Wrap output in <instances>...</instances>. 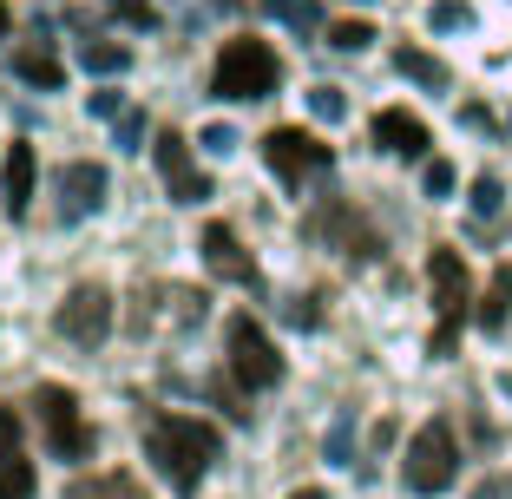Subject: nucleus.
<instances>
[{
	"label": "nucleus",
	"instance_id": "nucleus-1",
	"mask_svg": "<svg viewBox=\"0 0 512 499\" xmlns=\"http://www.w3.org/2000/svg\"><path fill=\"white\" fill-rule=\"evenodd\" d=\"M217 454H224V434H217L211 421H191V414H158V421L145 427V460L158 467V480H165L171 493H197V486H204V473L217 467Z\"/></svg>",
	"mask_w": 512,
	"mask_h": 499
},
{
	"label": "nucleus",
	"instance_id": "nucleus-2",
	"mask_svg": "<svg viewBox=\"0 0 512 499\" xmlns=\"http://www.w3.org/2000/svg\"><path fill=\"white\" fill-rule=\"evenodd\" d=\"M283 86V60H276L263 40H250V33H237V40H224V53H217L211 66V92L217 99H270V92Z\"/></svg>",
	"mask_w": 512,
	"mask_h": 499
},
{
	"label": "nucleus",
	"instance_id": "nucleus-3",
	"mask_svg": "<svg viewBox=\"0 0 512 499\" xmlns=\"http://www.w3.org/2000/svg\"><path fill=\"white\" fill-rule=\"evenodd\" d=\"M427 283H434V316H440L427 355H434V362H447L453 342H460V322H467V303H473V289H467V257L440 243L434 257H427Z\"/></svg>",
	"mask_w": 512,
	"mask_h": 499
},
{
	"label": "nucleus",
	"instance_id": "nucleus-4",
	"mask_svg": "<svg viewBox=\"0 0 512 499\" xmlns=\"http://www.w3.org/2000/svg\"><path fill=\"white\" fill-rule=\"evenodd\" d=\"M401 480H407V493H421V499L447 493V486L460 480V440H453V427H447V421H427L421 434L407 440Z\"/></svg>",
	"mask_w": 512,
	"mask_h": 499
},
{
	"label": "nucleus",
	"instance_id": "nucleus-5",
	"mask_svg": "<svg viewBox=\"0 0 512 499\" xmlns=\"http://www.w3.org/2000/svg\"><path fill=\"white\" fill-rule=\"evenodd\" d=\"M33 414H40L46 447H53L60 460H86L92 454V427H86V414H79V394L73 388L40 381V388H33Z\"/></svg>",
	"mask_w": 512,
	"mask_h": 499
},
{
	"label": "nucleus",
	"instance_id": "nucleus-6",
	"mask_svg": "<svg viewBox=\"0 0 512 499\" xmlns=\"http://www.w3.org/2000/svg\"><path fill=\"white\" fill-rule=\"evenodd\" d=\"M230 375H237V388H250V394L283 381V355H276V342L263 335L256 316H230Z\"/></svg>",
	"mask_w": 512,
	"mask_h": 499
},
{
	"label": "nucleus",
	"instance_id": "nucleus-7",
	"mask_svg": "<svg viewBox=\"0 0 512 499\" xmlns=\"http://www.w3.org/2000/svg\"><path fill=\"white\" fill-rule=\"evenodd\" d=\"M263 158H270V171L283 184H302V178H316V171L335 165V145H322V138L302 132V125H276V132L263 138Z\"/></svg>",
	"mask_w": 512,
	"mask_h": 499
},
{
	"label": "nucleus",
	"instance_id": "nucleus-8",
	"mask_svg": "<svg viewBox=\"0 0 512 499\" xmlns=\"http://www.w3.org/2000/svg\"><path fill=\"white\" fill-rule=\"evenodd\" d=\"M53 322H60V335L73 348H99V342H106V329H112V289L106 283H79L73 296L60 303V316H53Z\"/></svg>",
	"mask_w": 512,
	"mask_h": 499
},
{
	"label": "nucleus",
	"instance_id": "nucleus-9",
	"mask_svg": "<svg viewBox=\"0 0 512 499\" xmlns=\"http://www.w3.org/2000/svg\"><path fill=\"white\" fill-rule=\"evenodd\" d=\"M151 158H158V178H165L171 204H204V197H211V178L191 165V138L158 132V138H151Z\"/></svg>",
	"mask_w": 512,
	"mask_h": 499
},
{
	"label": "nucleus",
	"instance_id": "nucleus-10",
	"mask_svg": "<svg viewBox=\"0 0 512 499\" xmlns=\"http://www.w3.org/2000/svg\"><path fill=\"white\" fill-rule=\"evenodd\" d=\"M197 250H204V270H211L217 283H243V289H256V257L243 250V237H237L230 224H204Z\"/></svg>",
	"mask_w": 512,
	"mask_h": 499
},
{
	"label": "nucleus",
	"instance_id": "nucleus-11",
	"mask_svg": "<svg viewBox=\"0 0 512 499\" xmlns=\"http://www.w3.org/2000/svg\"><path fill=\"white\" fill-rule=\"evenodd\" d=\"M33 486H40V473L20 447V414L0 408V499H33Z\"/></svg>",
	"mask_w": 512,
	"mask_h": 499
},
{
	"label": "nucleus",
	"instance_id": "nucleus-12",
	"mask_svg": "<svg viewBox=\"0 0 512 499\" xmlns=\"http://www.w3.org/2000/svg\"><path fill=\"white\" fill-rule=\"evenodd\" d=\"M99 204H106V165H66L60 171V217L79 224V217H92Z\"/></svg>",
	"mask_w": 512,
	"mask_h": 499
},
{
	"label": "nucleus",
	"instance_id": "nucleus-13",
	"mask_svg": "<svg viewBox=\"0 0 512 499\" xmlns=\"http://www.w3.org/2000/svg\"><path fill=\"white\" fill-rule=\"evenodd\" d=\"M375 145L381 152H394V158H427V125L414 119V112H401V106H388V112H375Z\"/></svg>",
	"mask_w": 512,
	"mask_h": 499
},
{
	"label": "nucleus",
	"instance_id": "nucleus-14",
	"mask_svg": "<svg viewBox=\"0 0 512 499\" xmlns=\"http://www.w3.org/2000/svg\"><path fill=\"white\" fill-rule=\"evenodd\" d=\"M316 230H322V237H342V250H348L355 263H375V257H381V237H375V230H368L355 211H348V204H329V211L316 217Z\"/></svg>",
	"mask_w": 512,
	"mask_h": 499
},
{
	"label": "nucleus",
	"instance_id": "nucleus-15",
	"mask_svg": "<svg viewBox=\"0 0 512 499\" xmlns=\"http://www.w3.org/2000/svg\"><path fill=\"white\" fill-rule=\"evenodd\" d=\"M33 178H40V158H33V145H14V152H7V165H0V204H7L14 217L33 204Z\"/></svg>",
	"mask_w": 512,
	"mask_h": 499
},
{
	"label": "nucleus",
	"instance_id": "nucleus-16",
	"mask_svg": "<svg viewBox=\"0 0 512 499\" xmlns=\"http://www.w3.org/2000/svg\"><path fill=\"white\" fill-rule=\"evenodd\" d=\"M14 79L53 92V86H66V66L53 60V46H46V40H27V46H14Z\"/></svg>",
	"mask_w": 512,
	"mask_h": 499
},
{
	"label": "nucleus",
	"instance_id": "nucleus-17",
	"mask_svg": "<svg viewBox=\"0 0 512 499\" xmlns=\"http://www.w3.org/2000/svg\"><path fill=\"white\" fill-rule=\"evenodd\" d=\"M506 316H512V263H499L493 283H486V303H480V329L499 335V329H506Z\"/></svg>",
	"mask_w": 512,
	"mask_h": 499
},
{
	"label": "nucleus",
	"instance_id": "nucleus-18",
	"mask_svg": "<svg viewBox=\"0 0 512 499\" xmlns=\"http://www.w3.org/2000/svg\"><path fill=\"white\" fill-rule=\"evenodd\" d=\"M394 66H401L414 86H427V92H447L453 86V73L434 60V53H421V46H401V53H394Z\"/></svg>",
	"mask_w": 512,
	"mask_h": 499
},
{
	"label": "nucleus",
	"instance_id": "nucleus-19",
	"mask_svg": "<svg viewBox=\"0 0 512 499\" xmlns=\"http://www.w3.org/2000/svg\"><path fill=\"white\" fill-rule=\"evenodd\" d=\"M263 14L296 33H322V0H263Z\"/></svg>",
	"mask_w": 512,
	"mask_h": 499
},
{
	"label": "nucleus",
	"instance_id": "nucleus-20",
	"mask_svg": "<svg viewBox=\"0 0 512 499\" xmlns=\"http://www.w3.org/2000/svg\"><path fill=\"white\" fill-rule=\"evenodd\" d=\"M79 66H86V73H99V79H112V73H125V66H132V53H125V46H112V40H86V46H79Z\"/></svg>",
	"mask_w": 512,
	"mask_h": 499
},
{
	"label": "nucleus",
	"instance_id": "nucleus-21",
	"mask_svg": "<svg viewBox=\"0 0 512 499\" xmlns=\"http://www.w3.org/2000/svg\"><path fill=\"white\" fill-rule=\"evenodd\" d=\"M73 499H145L125 473H99V480H73Z\"/></svg>",
	"mask_w": 512,
	"mask_h": 499
},
{
	"label": "nucleus",
	"instance_id": "nucleus-22",
	"mask_svg": "<svg viewBox=\"0 0 512 499\" xmlns=\"http://www.w3.org/2000/svg\"><path fill=\"white\" fill-rule=\"evenodd\" d=\"M329 467H355V414H335V427H329Z\"/></svg>",
	"mask_w": 512,
	"mask_h": 499
},
{
	"label": "nucleus",
	"instance_id": "nucleus-23",
	"mask_svg": "<svg viewBox=\"0 0 512 499\" xmlns=\"http://www.w3.org/2000/svg\"><path fill=\"white\" fill-rule=\"evenodd\" d=\"M368 40H375V27H368V20H335V27H329V46H335V53H362Z\"/></svg>",
	"mask_w": 512,
	"mask_h": 499
},
{
	"label": "nucleus",
	"instance_id": "nucleus-24",
	"mask_svg": "<svg viewBox=\"0 0 512 499\" xmlns=\"http://www.w3.org/2000/svg\"><path fill=\"white\" fill-rule=\"evenodd\" d=\"M112 20H125V27H158V7L151 0H106Z\"/></svg>",
	"mask_w": 512,
	"mask_h": 499
},
{
	"label": "nucleus",
	"instance_id": "nucleus-25",
	"mask_svg": "<svg viewBox=\"0 0 512 499\" xmlns=\"http://www.w3.org/2000/svg\"><path fill=\"white\" fill-rule=\"evenodd\" d=\"M467 0H434V14H427V27L434 33H453V27H467Z\"/></svg>",
	"mask_w": 512,
	"mask_h": 499
},
{
	"label": "nucleus",
	"instance_id": "nucleus-26",
	"mask_svg": "<svg viewBox=\"0 0 512 499\" xmlns=\"http://www.w3.org/2000/svg\"><path fill=\"white\" fill-rule=\"evenodd\" d=\"M309 112H316V119H342V112H348V99H342V92H335V86H316V92H309Z\"/></svg>",
	"mask_w": 512,
	"mask_h": 499
},
{
	"label": "nucleus",
	"instance_id": "nucleus-27",
	"mask_svg": "<svg viewBox=\"0 0 512 499\" xmlns=\"http://www.w3.org/2000/svg\"><path fill=\"white\" fill-rule=\"evenodd\" d=\"M499 197H506V191H499V178H473V197H467L473 217H493V211H499Z\"/></svg>",
	"mask_w": 512,
	"mask_h": 499
},
{
	"label": "nucleus",
	"instance_id": "nucleus-28",
	"mask_svg": "<svg viewBox=\"0 0 512 499\" xmlns=\"http://www.w3.org/2000/svg\"><path fill=\"white\" fill-rule=\"evenodd\" d=\"M421 191H427V197H447V191H453V165H447V158H427Z\"/></svg>",
	"mask_w": 512,
	"mask_h": 499
},
{
	"label": "nucleus",
	"instance_id": "nucleus-29",
	"mask_svg": "<svg viewBox=\"0 0 512 499\" xmlns=\"http://www.w3.org/2000/svg\"><path fill=\"white\" fill-rule=\"evenodd\" d=\"M112 125H119V152H138V138H145V112H132V106H125Z\"/></svg>",
	"mask_w": 512,
	"mask_h": 499
},
{
	"label": "nucleus",
	"instance_id": "nucleus-30",
	"mask_svg": "<svg viewBox=\"0 0 512 499\" xmlns=\"http://www.w3.org/2000/svg\"><path fill=\"white\" fill-rule=\"evenodd\" d=\"M197 145H204L211 158H230V152H237V132H230V125H204V138H197Z\"/></svg>",
	"mask_w": 512,
	"mask_h": 499
},
{
	"label": "nucleus",
	"instance_id": "nucleus-31",
	"mask_svg": "<svg viewBox=\"0 0 512 499\" xmlns=\"http://www.w3.org/2000/svg\"><path fill=\"white\" fill-rule=\"evenodd\" d=\"M92 112H99V119H119V112H125V99H119V92H92Z\"/></svg>",
	"mask_w": 512,
	"mask_h": 499
},
{
	"label": "nucleus",
	"instance_id": "nucleus-32",
	"mask_svg": "<svg viewBox=\"0 0 512 499\" xmlns=\"http://www.w3.org/2000/svg\"><path fill=\"white\" fill-rule=\"evenodd\" d=\"M289 322H296V329H316V296H296V303H289Z\"/></svg>",
	"mask_w": 512,
	"mask_h": 499
},
{
	"label": "nucleus",
	"instance_id": "nucleus-33",
	"mask_svg": "<svg viewBox=\"0 0 512 499\" xmlns=\"http://www.w3.org/2000/svg\"><path fill=\"white\" fill-rule=\"evenodd\" d=\"M473 499H512V480H480V493Z\"/></svg>",
	"mask_w": 512,
	"mask_h": 499
},
{
	"label": "nucleus",
	"instance_id": "nucleus-34",
	"mask_svg": "<svg viewBox=\"0 0 512 499\" xmlns=\"http://www.w3.org/2000/svg\"><path fill=\"white\" fill-rule=\"evenodd\" d=\"M289 499H329V493H322V486H296V493H289Z\"/></svg>",
	"mask_w": 512,
	"mask_h": 499
},
{
	"label": "nucleus",
	"instance_id": "nucleus-35",
	"mask_svg": "<svg viewBox=\"0 0 512 499\" xmlns=\"http://www.w3.org/2000/svg\"><path fill=\"white\" fill-rule=\"evenodd\" d=\"M7 27H14V14H7V0H0V40H7Z\"/></svg>",
	"mask_w": 512,
	"mask_h": 499
},
{
	"label": "nucleus",
	"instance_id": "nucleus-36",
	"mask_svg": "<svg viewBox=\"0 0 512 499\" xmlns=\"http://www.w3.org/2000/svg\"><path fill=\"white\" fill-rule=\"evenodd\" d=\"M499 394H506V401H512V375H499Z\"/></svg>",
	"mask_w": 512,
	"mask_h": 499
}]
</instances>
